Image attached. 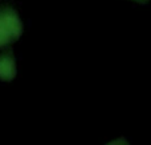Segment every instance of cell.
<instances>
[{
  "mask_svg": "<svg viewBox=\"0 0 151 145\" xmlns=\"http://www.w3.org/2000/svg\"><path fill=\"white\" fill-rule=\"evenodd\" d=\"M23 33V24L19 15L11 8L0 9V48L15 42Z\"/></svg>",
  "mask_w": 151,
  "mask_h": 145,
  "instance_id": "6da1fadb",
  "label": "cell"
},
{
  "mask_svg": "<svg viewBox=\"0 0 151 145\" xmlns=\"http://www.w3.org/2000/svg\"><path fill=\"white\" fill-rule=\"evenodd\" d=\"M134 1H137V3H141V4H146L149 0H134Z\"/></svg>",
  "mask_w": 151,
  "mask_h": 145,
  "instance_id": "3957f363",
  "label": "cell"
},
{
  "mask_svg": "<svg viewBox=\"0 0 151 145\" xmlns=\"http://www.w3.org/2000/svg\"><path fill=\"white\" fill-rule=\"evenodd\" d=\"M16 77V63L15 58L11 54L0 55V79L9 82Z\"/></svg>",
  "mask_w": 151,
  "mask_h": 145,
  "instance_id": "7a4b0ae2",
  "label": "cell"
}]
</instances>
